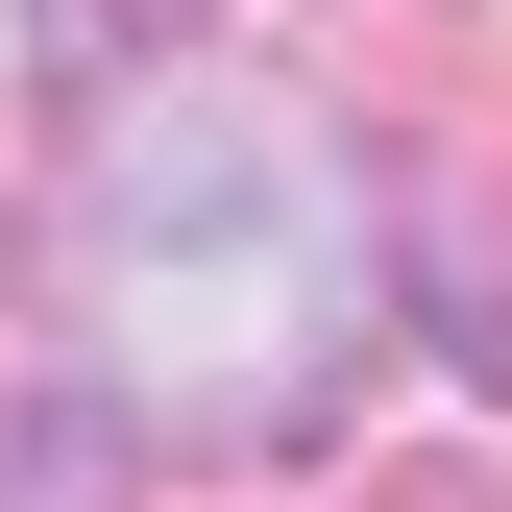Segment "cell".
Segmentation results:
<instances>
[{
    "instance_id": "6da1fadb",
    "label": "cell",
    "mask_w": 512,
    "mask_h": 512,
    "mask_svg": "<svg viewBox=\"0 0 512 512\" xmlns=\"http://www.w3.org/2000/svg\"><path fill=\"white\" fill-rule=\"evenodd\" d=\"M366 317H391V244H366V147L317 98H269V74L98 98V147H74V342H98L122 439L293 464L366 391Z\"/></svg>"
},
{
    "instance_id": "7a4b0ae2",
    "label": "cell",
    "mask_w": 512,
    "mask_h": 512,
    "mask_svg": "<svg viewBox=\"0 0 512 512\" xmlns=\"http://www.w3.org/2000/svg\"><path fill=\"white\" fill-rule=\"evenodd\" d=\"M122 488H147V439L98 391H0V512H122Z\"/></svg>"
},
{
    "instance_id": "3957f363",
    "label": "cell",
    "mask_w": 512,
    "mask_h": 512,
    "mask_svg": "<svg viewBox=\"0 0 512 512\" xmlns=\"http://www.w3.org/2000/svg\"><path fill=\"white\" fill-rule=\"evenodd\" d=\"M366 512H512L488 464H391V488H366Z\"/></svg>"
}]
</instances>
